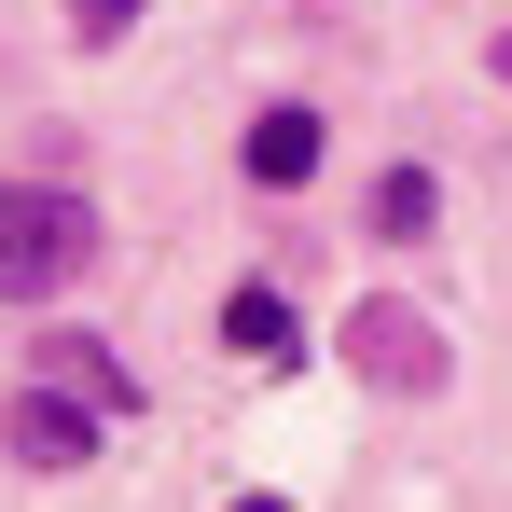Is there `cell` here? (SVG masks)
I'll list each match as a JSON object with an SVG mask.
<instances>
[{
  "label": "cell",
  "instance_id": "4",
  "mask_svg": "<svg viewBox=\"0 0 512 512\" xmlns=\"http://www.w3.org/2000/svg\"><path fill=\"white\" fill-rule=\"evenodd\" d=\"M319 167V111H263L250 125V180H305Z\"/></svg>",
  "mask_w": 512,
  "mask_h": 512
},
{
  "label": "cell",
  "instance_id": "7",
  "mask_svg": "<svg viewBox=\"0 0 512 512\" xmlns=\"http://www.w3.org/2000/svg\"><path fill=\"white\" fill-rule=\"evenodd\" d=\"M429 194H443L429 167H388L374 180V222H388V236H429Z\"/></svg>",
  "mask_w": 512,
  "mask_h": 512
},
{
  "label": "cell",
  "instance_id": "5",
  "mask_svg": "<svg viewBox=\"0 0 512 512\" xmlns=\"http://www.w3.org/2000/svg\"><path fill=\"white\" fill-rule=\"evenodd\" d=\"M56 388H84L97 416H139V388H125V374H111V360H97L84 333H56Z\"/></svg>",
  "mask_w": 512,
  "mask_h": 512
},
{
  "label": "cell",
  "instance_id": "1",
  "mask_svg": "<svg viewBox=\"0 0 512 512\" xmlns=\"http://www.w3.org/2000/svg\"><path fill=\"white\" fill-rule=\"evenodd\" d=\"M84 250H97L84 194H0V291H14V305H28V291H56Z\"/></svg>",
  "mask_w": 512,
  "mask_h": 512
},
{
  "label": "cell",
  "instance_id": "3",
  "mask_svg": "<svg viewBox=\"0 0 512 512\" xmlns=\"http://www.w3.org/2000/svg\"><path fill=\"white\" fill-rule=\"evenodd\" d=\"M14 457H28V471H84V457H97V416L70 402V388H28V402H14Z\"/></svg>",
  "mask_w": 512,
  "mask_h": 512
},
{
  "label": "cell",
  "instance_id": "10",
  "mask_svg": "<svg viewBox=\"0 0 512 512\" xmlns=\"http://www.w3.org/2000/svg\"><path fill=\"white\" fill-rule=\"evenodd\" d=\"M236 512H277V499H236Z\"/></svg>",
  "mask_w": 512,
  "mask_h": 512
},
{
  "label": "cell",
  "instance_id": "9",
  "mask_svg": "<svg viewBox=\"0 0 512 512\" xmlns=\"http://www.w3.org/2000/svg\"><path fill=\"white\" fill-rule=\"evenodd\" d=\"M499 84H512V28H499Z\"/></svg>",
  "mask_w": 512,
  "mask_h": 512
},
{
  "label": "cell",
  "instance_id": "2",
  "mask_svg": "<svg viewBox=\"0 0 512 512\" xmlns=\"http://www.w3.org/2000/svg\"><path fill=\"white\" fill-rule=\"evenodd\" d=\"M346 374H374V388H402V402H429L457 360H443V333H429L416 305H346Z\"/></svg>",
  "mask_w": 512,
  "mask_h": 512
},
{
  "label": "cell",
  "instance_id": "6",
  "mask_svg": "<svg viewBox=\"0 0 512 512\" xmlns=\"http://www.w3.org/2000/svg\"><path fill=\"white\" fill-rule=\"evenodd\" d=\"M222 346L277 360V346H291V305H277V291H236V305H222Z\"/></svg>",
  "mask_w": 512,
  "mask_h": 512
},
{
  "label": "cell",
  "instance_id": "8",
  "mask_svg": "<svg viewBox=\"0 0 512 512\" xmlns=\"http://www.w3.org/2000/svg\"><path fill=\"white\" fill-rule=\"evenodd\" d=\"M125 14H139V0H70V28H84V42H111Z\"/></svg>",
  "mask_w": 512,
  "mask_h": 512
}]
</instances>
